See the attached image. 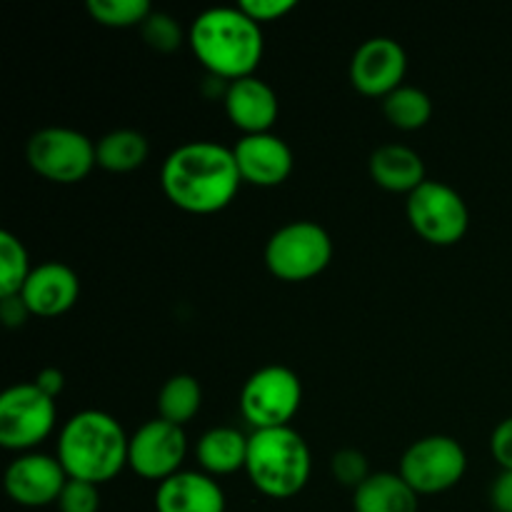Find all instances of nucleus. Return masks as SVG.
<instances>
[{
	"label": "nucleus",
	"instance_id": "ddd939ff",
	"mask_svg": "<svg viewBox=\"0 0 512 512\" xmlns=\"http://www.w3.org/2000/svg\"><path fill=\"white\" fill-rule=\"evenodd\" d=\"M68 475L58 458L43 453H25L15 458L5 470V490L13 503L25 508H43L58 503Z\"/></svg>",
	"mask_w": 512,
	"mask_h": 512
},
{
	"label": "nucleus",
	"instance_id": "1a4fd4ad",
	"mask_svg": "<svg viewBox=\"0 0 512 512\" xmlns=\"http://www.w3.org/2000/svg\"><path fill=\"white\" fill-rule=\"evenodd\" d=\"M468 468L463 445L450 435H428L405 450L400 478L418 495H435L455 488Z\"/></svg>",
	"mask_w": 512,
	"mask_h": 512
},
{
	"label": "nucleus",
	"instance_id": "f257e3e1",
	"mask_svg": "<svg viewBox=\"0 0 512 512\" xmlns=\"http://www.w3.org/2000/svg\"><path fill=\"white\" fill-rule=\"evenodd\" d=\"M240 170L233 148L213 140H190L165 158L160 185L173 205L185 213H218L238 193Z\"/></svg>",
	"mask_w": 512,
	"mask_h": 512
},
{
	"label": "nucleus",
	"instance_id": "f03ea898",
	"mask_svg": "<svg viewBox=\"0 0 512 512\" xmlns=\"http://www.w3.org/2000/svg\"><path fill=\"white\" fill-rule=\"evenodd\" d=\"M188 43L195 58L223 80H240L255 73L263 58V30L240 8H208L193 20Z\"/></svg>",
	"mask_w": 512,
	"mask_h": 512
},
{
	"label": "nucleus",
	"instance_id": "bb28decb",
	"mask_svg": "<svg viewBox=\"0 0 512 512\" xmlns=\"http://www.w3.org/2000/svg\"><path fill=\"white\" fill-rule=\"evenodd\" d=\"M330 470H333V478L338 480L340 485H348V488H360L365 480L370 478V468H368V460L360 450L353 448H345L338 450L330 460Z\"/></svg>",
	"mask_w": 512,
	"mask_h": 512
},
{
	"label": "nucleus",
	"instance_id": "a211bd4d",
	"mask_svg": "<svg viewBox=\"0 0 512 512\" xmlns=\"http://www.w3.org/2000/svg\"><path fill=\"white\" fill-rule=\"evenodd\" d=\"M370 175L390 193H413L425 183V163L413 148L400 143L380 145L370 155Z\"/></svg>",
	"mask_w": 512,
	"mask_h": 512
},
{
	"label": "nucleus",
	"instance_id": "4be33fe9",
	"mask_svg": "<svg viewBox=\"0 0 512 512\" xmlns=\"http://www.w3.org/2000/svg\"><path fill=\"white\" fill-rule=\"evenodd\" d=\"M200 405H203V388L188 373H178L168 378L158 393L160 418L178 425V428H183L185 423H190L198 415Z\"/></svg>",
	"mask_w": 512,
	"mask_h": 512
},
{
	"label": "nucleus",
	"instance_id": "9d476101",
	"mask_svg": "<svg viewBox=\"0 0 512 512\" xmlns=\"http://www.w3.org/2000/svg\"><path fill=\"white\" fill-rule=\"evenodd\" d=\"M55 400L35 383H20L0 395V445L30 450L55 428Z\"/></svg>",
	"mask_w": 512,
	"mask_h": 512
},
{
	"label": "nucleus",
	"instance_id": "7ed1b4c3",
	"mask_svg": "<svg viewBox=\"0 0 512 512\" xmlns=\"http://www.w3.org/2000/svg\"><path fill=\"white\" fill-rule=\"evenodd\" d=\"M130 438L103 410L75 413L60 430L58 460L70 480L103 485L128 465Z\"/></svg>",
	"mask_w": 512,
	"mask_h": 512
},
{
	"label": "nucleus",
	"instance_id": "5701e85b",
	"mask_svg": "<svg viewBox=\"0 0 512 512\" xmlns=\"http://www.w3.org/2000/svg\"><path fill=\"white\" fill-rule=\"evenodd\" d=\"M383 113L393 128L418 130L433 118V100L415 85H400L398 90L383 98Z\"/></svg>",
	"mask_w": 512,
	"mask_h": 512
},
{
	"label": "nucleus",
	"instance_id": "423d86ee",
	"mask_svg": "<svg viewBox=\"0 0 512 512\" xmlns=\"http://www.w3.org/2000/svg\"><path fill=\"white\" fill-rule=\"evenodd\" d=\"M303 400L300 378L285 365H265L245 380L240 390V413L253 430L285 428Z\"/></svg>",
	"mask_w": 512,
	"mask_h": 512
},
{
	"label": "nucleus",
	"instance_id": "b1692460",
	"mask_svg": "<svg viewBox=\"0 0 512 512\" xmlns=\"http://www.w3.org/2000/svg\"><path fill=\"white\" fill-rule=\"evenodd\" d=\"M30 270L33 268H30L28 250H25L23 240L3 230L0 233V298L20 295Z\"/></svg>",
	"mask_w": 512,
	"mask_h": 512
},
{
	"label": "nucleus",
	"instance_id": "f3484780",
	"mask_svg": "<svg viewBox=\"0 0 512 512\" xmlns=\"http://www.w3.org/2000/svg\"><path fill=\"white\" fill-rule=\"evenodd\" d=\"M158 512H225V493L208 473L180 470L155 493Z\"/></svg>",
	"mask_w": 512,
	"mask_h": 512
},
{
	"label": "nucleus",
	"instance_id": "0eeeda50",
	"mask_svg": "<svg viewBox=\"0 0 512 512\" xmlns=\"http://www.w3.org/2000/svg\"><path fill=\"white\" fill-rule=\"evenodd\" d=\"M405 213L415 233L433 245H455L468 233L470 213L463 195L440 180H425L415 188L408 195Z\"/></svg>",
	"mask_w": 512,
	"mask_h": 512
},
{
	"label": "nucleus",
	"instance_id": "4468645a",
	"mask_svg": "<svg viewBox=\"0 0 512 512\" xmlns=\"http://www.w3.org/2000/svg\"><path fill=\"white\" fill-rule=\"evenodd\" d=\"M240 178L250 185L273 188L293 173V150L273 133L243 135L233 148Z\"/></svg>",
	"mask_w": 512,
	"mask_h": 512
},
{
	"label": "nucleus",
	"instance_id": "473e14b6",
	"mask_svg": "<svg viewBox=\"0 0 512 512\" xmlns=\"http://www.w3.org/2000/svg\"><path fill=\"white\" fill-rule=\"evenodd\" d=\"M33 383L38 385V388L43 390L45 395H50V398L55 400L60 393H63V388H65V375L60 373L58 368H43L38 375H35Z\"/></svg>",
	"mask_w": 512,
	"mask_h": 512
},
{
	"label": "nucleus",
	"instance_id": "6e6552de",
	"mask_svg": "<svg viewBox=\"0 0 512 512\" xmlns=\"http://www.w3.org/2000/svg\"><path fill=\"white\" fill-rule=\"evenodd\" d=\"M30 168L53 183H80L93 170L95 143L85 133L73 128H40L28 140Z\"/></svg>",
	"mask_w": 512,
	"mask_h": 512
},
{
	"label": "nucleus",
	"instance_id": "cd10ccee",
	"mask_svg": "<svg viewBox=\"0 0 512 512\" xmlns=\"http://www.w3.org/2000/svg\"><path fill=\"white\" fill-rule=\"evenodd\" d=\"M60 512H98L100 493L98 485L83 483V480H70L65 483L63 493L58 498Z\"/></svg>",
	"mask_w": 512,
	"mask_h": 512
},
{
	"label": "nucleus",
	"instance_id": "c85d7f7f",
	"mask_svg": "<svg viewBox=\"0 0 512 512\" xmlns=\"http://www.w3.org/2000/svg\"><path fill=\"white\" fill-rule=\"evenodd\" d=\"M238 8L260 25L285 18L290 10H295V0H240Z\"/></svg>",
	"mask_w": 512,
	"mask_h": 512
},
{
	"label": "nucleus",
	"instance_id": "c756f323",
	"mask_svg": "<svg viewBox=\"0 0 512 512\" xmlns=\"http://www.w3.org/2000/svg\"><path fill=\"white\" fill-rule=\"evenodd\" d=\"M490 450H493V458L498 460L500 468L512 470V415L510 418H505L503 423L493 430Z\"/></svg>",
	"mask_w": 512,
	"mask_h": 512
},
{
	"label": "nucleus",
	"instance_id": "39448f33",
	"mask_svg": "<svg viewBox=\"0 0 512 512\" xmlns=\"http://www.w3.org/2000/svg\"><path fill=\"white\" fill-rule=\"evenodd\" d=\"M333 258L328 230L313 220H293L270 235L265 245V265L285 283H303L323 273Z\"/></svg>",
	"mask_w": 512,
	"mask_h": 512
},
{
	"label": "nucleus",
	"instance_id": "2eb2a0df",
	"mask_svg": "<svg viewBox=\"0 0 512 512\" xmlns=\"http://www.w3.org/2000/svg\"><path fill=\"white\" fill-rule=\"evenodd\" d=\"M80 295V280L70 265L60 260L40 263L38 268L30 270L25 280L20 298L28 305L30 315L40 318H55V315L68 313Z\"/></svg>",
	"mask_w": 512,
	"mask_h": 512
},
{
	"label": "nucleus",
	"instance_id": "aec40b11",
	"mask_svg": "<svg viewBox=\"0 0 512 512\" xmlns=\"http://www.w3.org/2000/svg\"><path fill=\"white\" fill-rule=\"evenodd\" d=\"M198 463L210 475H230L235 470H245L248 460V438L235 428H210L198 440Z\"/></svg>",
	"mask_w": 512,
	"mask_h": 512
},
{
	"label": "nucleus",
	"instance_id": "6ab92c4d",
	"mask_svg": "<svg viewBox=\"0 0 512 512\" xmlns=\"http://www.w3.org/2000/svg\"><path fill=\"white\" fill-rule=\"evenodd\" d=\"M420 495L400 473H373L353 490L355 512H418Z\"/></svg>",
	"mask_w": 512,
	"mask_h": 512
},
{
	"label": "nucleus",
	"instance_id": "dca6fc26",
	"mask_svg": "<svg viewBox=\"0 0 512 512\" xmlns=\"http://www.w3.org/2000/svg\"><path fill=\"white\" fill-rule=\"evenodd\" d=\"M278 95L265 80L248 75V78L233 80L225 90V113L235 128L245 135L270 133L278 120Z\"/></svg>",
	"mask_w": 512,
	"mask_h": 512
},
{
	"label": "nucleus",
	"instance_id": "412c9836",
	"mask_svg": "<svg viewBox=\"0 0 512 512\" xmlns=\"http://www.w3.org/2000/svg\"><path fill=\"white\" fill-rule=\"evenodd\" d=\"M148 155V138L130 128L110 130L95 143V163L110 173H130V170L140 168L148 160Z\"/></svg>",
	"mask_w": 512,
	"mask_h": 512
},
{
	"label": "nucleus",
	"instance_id": "393cba45",
	"mask_svg": "<svg viewBox=\"0 0 512 512\" xmlns=\"http://www.w3.org/2000/svg\"><path fill=\"white\" fill-rule=\"evenodd\" d=\"M88 13L108 28H133L148 20L153 5L148 0H88Z\"/></svg>",
	"mask_w": 512,
	"mask_h": 512
},
{
	"label": "nucleus",
	"instance_id": "a878e982",
	"mask_svg": "<svg viewBox=\"0 0 512 512\" xmlns=\"http://www.w3.org/2000/svg\"><path fill=\"white\" fill-rule=\"evenodd\" d=\"M140 35L158 53H173L183 43V28H180L178 20L170 13H155V10L140 25Z\"/></svg>",
	"mask_w": 512,
	"mask_h": 512
},
{
	"label": "nucleus",
	"instance_id": "20e7f679",
	"mask_svg": "<svg viewBox=\"0 0 512 512\" xmlns=\"http://www.w3.org/2000/svg\"><path fill=\"white\" fill-rule=\"evenodd\" d=\"M310 448L298 430L285 428L253 430L248 435L245 473L255 490L275 500L298 495L310 480Z\"/></svg>",
	"mask_w": 512,
	"mask_h": 512
},
{
	"label": "nucleus",
	"instance_id": "f8f14e48",
	"mask_svg": "<svg viewBox=\"0 0 512 512\" xmlns=\"http://www.w3.org/2000/svg\"><path fill=\"white\" fill-rule=\"evenodd\" d=\"M408 70V55L393 38H370L360 45L350 60V83L358 93L370 98H385L403 85Z\"/></svg>",
	"mask_w": 512,
	"mask_h": 512
},
{
	"label": "nucleus",
	"instance_id": "2f4dec72",
	"mask_svg": "<svg viewBox=\"0 0 512 512\" xmlns=\"http://www.w3.org/2000/svg\"><path fill=\"white\" fill-rule=\"evenodd\" d=\"M0 315H3V320L8 328H18V325L25 323V318L30 315V310L20 295H10V298H0Z\"/></svg>",
	"mask_w": 512,
	"mask_h": 512
},
{
	"label": "nucleus",
	"instance_id": "9b49d317",
	"mask_svg": "<svg viewBox=\"0 0 512 512\" xmlns=\"http://www.w3.org/2000/svg\"><path fill=\"white\" fill-rule=\"evenodd\" d=\"M185 453H188V438L185 430L178 425L168 423L163 418L148 420L130 435L128 445V465L133 473L145 480H163L173 478L180 473Z\"/></svg>",
	"mask_w": 512,
	"mask_h": 512
},
{
	"label": "nucleus",
	"instance_id": "7c9ffc66",
	"mask_svg": "<svg viewBox=\"0 0 512 512\" xmlns=\"http://www.w3.org/2000/svg\"><path fill=\"white\" fill-rule=\"evenodd\" d=\"M490 503L498 512H512V470H503L490 488Z\"/></svg>",
	"mask_w": 512,
	"mask_h": 512
}]
</instances>
